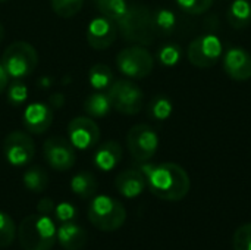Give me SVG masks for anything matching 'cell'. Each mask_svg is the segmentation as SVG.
I'll use <instances>...</instances> for the list:
<instances>
[{
    "label": "cell",
    "instance_id": "obj_1",
    "mask_svg": "<svg viewBox=\"0 0 251 250\" xmlns=\"http://www.w3.org/2000/svg\"><path fill=\"white\" fill-rule=\"evenodd\" d=\"M138 169L147 181L149 190L160 200L179 202L187 197L191 181L187 171L174 162L149 164L141 162Z\"/></svg>",
    "mask_w": 251,
    "mask_h": 250
},
{
    "label": "cell",
    "instance_id": "obj_2",
    "mask_svg": "<svg viewBox=\"0 0 251 250\" xmlns=\"http://www.w3.org/2000/svg\"><path fill=\"white\" fill-rule=\"evenodd\" d=\"M118 31L125 41L150 46L157 35L153 12L144 4H129L126 13L118 22Z\"/></svg>",
    "mask_w": 251,
    "mask_h": 250
},
{
    "label": "cell",
    "instance_id": "obj_3",
    "mask_svg": "<svg viewBox=\"0 0 251 250\" xmlns=\"http://www.w3.org/2000/svg\"><path fill=\"white\" fill-rule=\"evenodd\" d=\"M16 233L24 250H50L57 240V228L53 220L40 214L25 217Z\"/></svg>",
    "mask_w": 251,
    "mask_h": 250
},
{
    "label": "cell",
    "instance_id": "obj_4",
    "mask_svg": "<svg viewBox=\"0 0 251 250\" xmlns=\"http://www.w3.org/2000/svg\"><path fill=\"white\" fill-rule=\"evenodd\" d=\"M90 222L100 231L112 233L121 228L126 220L124 205L110 196H96L88 208Z\"/></svg>",
    "mask_w": 251,
    "mask_h": 250
},
{
    "label": "cell",
    "instance_id": "obj_5",
    "mask_svg": "<svg viewBox=\"0 0 251 250\" xmlns=\"http://www.w3.org/2000/svg\"><path fill=\"white\" fill-rule=\"evenodd\" d=\"M1 62L12 78H24L34 72L38 65V53L26 41H15L3 52Z\"/></svg>",
    "mask_w": 251,
    "mask_h": 250
},
{
    "label": "cell",
    "instance_id": "obj_6",
    "mask_svg": "<svg viewBox=\"0 0 251 250\" xmlns=\"http://www.w3.org/2000/svg\"><path fill=\"white\" fill-rule=\"evenodd\" d=\"M107 97L112 109L124 115H137L144 106L143 90L129 80H118L107 88Z\"/></svg>",
    "mask_w": 251,
    "mask_h": 250
},
{
    "label": "cell",
    "instance_id": "obj_7",
    "mask_svg": "<svg viewBox=\"0 0 251 250\" xmlns=\"http://www.w3.org/2000/svg\"><path fill=\"white\" fill-rule=\"evenodd\" d=\"M118 69L129 78H146L151 74L154 59L151 53L143 46H131L122 49L116 56Z\"/></svg>",
    "mask_w": 251,
    "mask_h": 250
},
{
    "label": "cell",
    "instance_id": "obj_8",
    "mask_svg": "<svg viewBox=\"0 0 251 250\" xmlns=\"http://www.w3.org/2000/svg\"><path fill=\"white\" fill-rule=\"evenodd\" d=\"M126 146L134 161L149 162L159 149V136L150 125L137 124L126 134Z\"/></svg>",
    "mask_w": 251,
    "mask_h": 250
},
{
    "label": "cell",
    "instance_id": "obj_9",
    "mask_svg": "<svg viewBox=\"0 0 251 250\" xmlns=\"http://www.w3.org/2000/svg\"><path fill=\"white\" fill-rule=\"evenodd\" d=\"M222 52L224 47L219 37L215 34H203L190 43L187 56L190 63L197 68H212L221 59Z\"/></svg>",
    "mask_w": 251,
    "mask_h": 250
},
{
    "label": "cell",
    "instance_id": "obj_10",
    "mask_svg": "<svg viewBox=\"0 0 251 250\" xmlns=\"http://www.w3.org/2000/svg\"><path fill=\"white\" fill-rule=\"evenodd\" d=\"M3 153L12 167H24L34 159L35 144L25 131H12L3 141Z\"/></svg>",
    "mask_w": 251,
    "mask_h": 250
},
{
    "label": "cell",
    "instance_id": "obj_11",
    "mask_svg": "<svg viewBox=\"0 0 251 250\" xmlns=\"http://www.w3.org/2000/svg\"><path fill=\"white\" fill-rule=\"evenodd\" d=\"M43 155L49 167L56 171H68L75 165L76 153L72 143L63 137H50L43 146Z\"/></svg>",
    "mask_w": 251,
    "mask_h": 250
},
{
    "label": "cell",
    "instance_id": "obj_12",
    "mask_svg": "<svg viewBox=\"0 0 251 250\" xmlns=\"http://www.w3.org/2000/svg\"><path fill=\"white\" fill-rule=\"evenodd\" d=\"M68 136L75 149L88 150L97 146L100 140V128L94 119L88 116H76L68 125Z\"/></svg>",
    "mask_w": 251,
    "mask_h": 250
},
{
    "label": "cell",
    "instance_id": "obj_13",
    "mask_svg": "<svg viewBox=\"0 0 251 250\" xmlns=\"http://www.w3.org/2000/svg\"><path fill=\"white\" fill-rule=\"evenodd\" d=\"M118 37L116 22L106 16H97L91 19L87 28V41L94 50L109 49Z\"/></svg>",
    "mask_w": 251,
    "mask_h": 250
},
{
    "label": "cell",
    "instance_id": "obj_14",
    "mask_svg": "<svg viewBox=\"0 0 251 250\" xmlns=\"http://www.w3.org/2000/svg\"><path fill=\"white\" fill-rule=\"evenodd\" d=\"M224 71L235 81L251 78V53L244 47H231L224 56Z\"/></svg>",
    "mask_w": 251,
    "mask_h": 250
},
{
    "label": "cell",
    "instance_id": "obj_15",
    "mask_svg": "<svg viewBox=\"0 0 251 250\" xmlns=\"http://www.w3.org/2000/svg\"><path fill=\"white\" fill-rule=\"evenodd\" d=\"M53 124V111L49 105L35 102L26 106L24 112V125L32 134H43Z\"/></svg>",
    "mask_w": 251,
    "mask_h": 250
},
{
    "label": "cell",
    "instance_id": "obj_16",
    "mask_svg": "<svg viewBox=\"0 0 251 250\" xmlns=\"http://www.w3.org/2000/svg\"><path fill=\"white\" fill-rule=\"evenodd\" d=\"M115 187L119 192V194H122L124 197L135 199L146 190L147 181L138 168L137 169L135 168L134 169H125L116 177Z\"/></svg>",
    "mask_w": 251,
    "mask_h": 250
},
{
    "label": "cell",
    "instance_id": "obj_17",
    "mask_svg": "<svg viewBox=\"0 0 251 250\" xmlns=\"http://www.w3.org/2000/svg\"><path fill=\"white\" fill-rule=\"evenodd\" d=\"M122 146L115 140H109L97 147L93 161L100 171H112L122 161Z\"/></svg>",
    "mask_w": 251,
    "mask_h": 250
},
{
    "label": "cell",
    "instance_id": "obj_18",
    "mask_svg": "<svg viewBox=\"0 0 251 250\" xmlns=\"http://www.w3.org/2000/svg\"><path fill=\"white\" fill-rule=\"evenodd\" d=\"M57 242L66 250L82 249L87 243V231L75 222H62L57 228Z\"/></svg>",
    "mask_w": 251,
    "mask_h": 250
},
{
    "label": "cell",
    "instance_id": "obj_19",
    "mask_svg": "<svg viewBox=\"0 0 251 250\" xmlns=\"http://www.w3.org/2000/svg\"><path fill=\"white\" fill-rule=\"evenodd\" d=\"M228 22L235 29H244L251 25L250 0H234L226 10Z\"/></svg>",
    "mask_w": 251,
    "mask_h": 250
},
{
    "label": "cell",
    "instance_id": "obj_20",
    "mask_svg": "<svg viewBox=\"0 0 251 250\" xmlns=\"http://www.w3.org/2000/svg\"><path fill=\"white\" fill-rule=\"evenodd\" d=\"M71 190L81 199H91L97 192V180L91 172H79L72 177Z\"/></svg>",
    "mask_w": 251,
    "mask_h": 250
},
{
    "label": "cell",
    "instance_id": "obj_21",
    "mask_svg": "<svg viewBox=\"0 0 251 250\" xmlns=\"http://www.w3.org/2000/svg\"><path fill=\"white\" fill-rule=\"evenodd\" d=\"M84 111L91 118H103L112 111L110 100L104 93H93L84 100Z\"/></svg>",
    "mask_w": 251,
    "mask_h": 250
},
{
    "label": "cell",
    "instance_id": "obj_22",
    "mask_svg": "<svg viewBox=\"0 0 251 250\" xmlns=\"http://www.w3.org/2000/svg\"><path fill=\"white\" fill-rule=\"evenodd\" d=\"M91 1L103 16L112 19L116 24L124 18V15L129 7L126 0H91Z\"/></svg>",
    "mask_w": 251,
    "mask_h": 250
},
{
    "label": "cell",
    "instance_id": "obj_23",
    "mask_svg": "<svg viewBox=\"0 0 251 250\" xmlns=\"http://www.w3.org/2000/svg\"><path fill=\"white\" fill-rule=\"evenodd\" d=\"M172 111H174L172 100L165 94L154 96L147 108L149 116L154 121H166L172 115Z\"/></svg>",
    "mask_w": 251,
    "mask_h": 250
},
{
    "label": "cell",
    "instance_id": "obj_24",
    "mask_svg": "<svg viewBox=\"0 0 251 250\" xmlns=\"http://www.w3.org/2000/svg\"><path fill=\"white\" fill-rule=\"evenodd\" d=\"M22 181L28 190L34 193H41L49 186V175L41 167H31L29 169L25 171Z\"/></svg>",
    "mask_w": 251,
    "mask_h": 250
},
{
    "label": "cell",
    "instance_id": "obj_25",
    "mask_svg": "<svg viewBox=\"0 0 251 250\" xmlns=\"http://www.w3.org/2000/svg\"><path fill=\"white\" fill-rule=\"evenodd\" d=\"M88 80H90V84L96 90H106L115 81L112 69L104 63L93 65L90 68V72H88Z\"/></svg>",
    "mask_w": 251,
    "mask_h": 250
},
{
    "label": "cell",
    "instance_id": "obj_26",
    "mask_svg": "<svg viewBox=\"0 0 251 250\" xmlns=\"http://www.w3.org/2000/svg\"><path fill=\"white\" fill-rule=\"evenodd\" d=\"M153 18H154V25L157 29V34H171L174 32L175 27H176V16L172 10L169 9H159L156 12H153Z\"/></svg>",
    "mask_w": 251,
    "mask_h": 250
},
{
    "label": "cell",
    "instance_id": "obj_27",
    "mask_svg": "<svg viewBox=\"0 0 251 250\" xmlns=\"http://www.w3.org/2000/svg\"><path fill=\"white\" fill-rule=\"evenodd\" d=\"M50 4L54 13H57L59 16L72 18L81 10L84 0H50Z\"/></svg>",
    "mask_w": 251,
    "mask_h": 250
},
{
    "label": "cell",
    "instance_id": "obj_28",
    "mask_svg": "<svg viewBox=\"0 0 251 250\" xmlns=\"http://www.w3.org/2000/svg\"><path fill=\"white\" fill-rule=\"evenodd\" d=\"M181 57H182V49H181V46H178L175 43H168V44L162 46L157 52V59L165 66L176 65L181 60Z\"/></svg>",
    "mask_w": 251,
    "mask_h": 250
},
{
    "label": "cell",
    "instance_id": "obj_29",
    "mask_svg": "<svg viewBox=\"0 0 251 250\" xmlns=\"http://www.w3.org/2000/svg\"><path fill=\"white\" fill-rule=\"evenodd\" d=\"M15 234H16V228L13 220L7 214L0 212V248L10 246L13 243Z\"/></svg>",
    "mask_w": 251,
    "mask_h": 250
},
{
    "label": "cell",
    "instance_id": "obj_30",
    "mask_svg": "<svg viewBox=\"0 0 251 250\" xmlns=\"http://www.w3.org/2000/svg\"><path fill=\"white\" fill-rule=\"evenodd\" d=\"M26 99H28V88L24 83L13 81L12 84L7 85V102L12 106L19 108L21 105L25 103Z\"/></svg>",
    "mask_w": 251,
    "mask_h": 250
},
{
    "label": "cell",
    "instance_id": "obj_31",
    "mask_svg": "<svg viewBox=\"0 0 251 250\" xmlns=\"http://www.w3.org/2000/svg\"><path fill=\"white\" fill-rule=\"evenodd\" d=\"M178 7L190 15H201L213 6V0H175Z\"/></svg>",
    "mask_w": 251,
    "mask_h": 250
},
{
    "label": "cell",
    "instance_id": "obj_32",
    "mask_svg": "<svg viewBox=\"0 0 251 250\" xmlns=\"http://www.w3.org/2000/svg\"><path fill=\"white\" fill-rule=\"evenodd\" d=\"M234 250H251V222L238 227L232 237Z\"/></svg>",
    "mask_w": 251,
    "mask_h": 250
},
{
    "label": "cell",
    "instance_id": "obj_33",
    "mask_svg": "<svg viewBox=\"0 0 251 250\" xmlns=\"http://www.w3.org/2000/svg\"><path fill=\"white\" fill-rule=\"evenodd\" d=\"M54 217L56 220L62 222H75L78 218V209L68 202H62L54 208Z\"/></svg>",
    "mask_w": 251,
    "mask_h": 250
},
{
    "label": "cell",
    "instance_id": "obj_34",
    "mask_svg": "<svg viewBox=\"0 0 251 250\" xmlns=\"http://www.w3.org/2000/svg\"><path fill=\"white\" fill-rule=\"evenodd\" d=\"M54 208H56L54 202H53L51 199H49V197H44V199H41V200L38 202V205H37V212H38L40 215L51 217V215L54 214Z\"/></svg>",
    "mask_w": 251,
    "mask_h": 250
},
{
    "label": "cell",
    "instance_id": "obj_35",
    "mask_svg": "<svg viewBox=\"0 0 251 250\" xmlns=\"http://www.w3.org/2000/svg\"><path fill=\"white\" fill-rule=\"evenodd\" d=\"M65 105V97L60 93H54L49 97V106L53 109H62Z\"/></svg>",
    "mask_w": 251,
    "mask_h": 250
},
{
    "label": "cell",
    "instance_id": "obj_36",
    "mask_svg": "<svg viewBox=\"0 0 251 250\" xmlns=\"http://www.w3.org/2000/svg\"><path fill=\"white\" fill-rule=\"evenodd\" d=\"M40 83H41V87H50V78H43Z\"/></svg>",
    "mask_w": 251,
    "mask_h": 250
},
{
    "label": "cell",
    "instance_id": "obj_37",
    "mask_svg": "<svg viewBox=\"0 0 251 250\" xmlns=\"http://www.w3.org/2000/svg\"><path fill=\"white\" fill-rule=\"evenodd\" d=\"M3 35H4V29H3V25H1V22H0V41H1Z\"/></svg>",
    "mask_w": 251,
    "mask_h": 250
},
{
    "label": "cell",
    "instance_id": "obj_38",
    "mask_svg": "<svg viewBox=\"0 0 251 250\" xmlns=\"http://www.w3.org/2000/svg\"><path fill=\"white\" fill-rule=\"evenodd\" d=\"M4 90H6V87H4V85H3V84L0 83V93H3Z\"/></svg>",
    "mask_w": 251,
    "mask_h": 250
},
{
    "label": "cell",
    "instance_id": "obj_39",
    "mask_svg": "<svg viewBox=\"0 0 251 250\" xmlns=\"http://www.w3.org/2000/svg\"><path fill=\"white\" fill-rule=\"evenodd\" d=\"M0 1H6V0H0Z\"/></svg>",
    "mask_w": 251,
    "mask_h": 250
}]
</instances>
